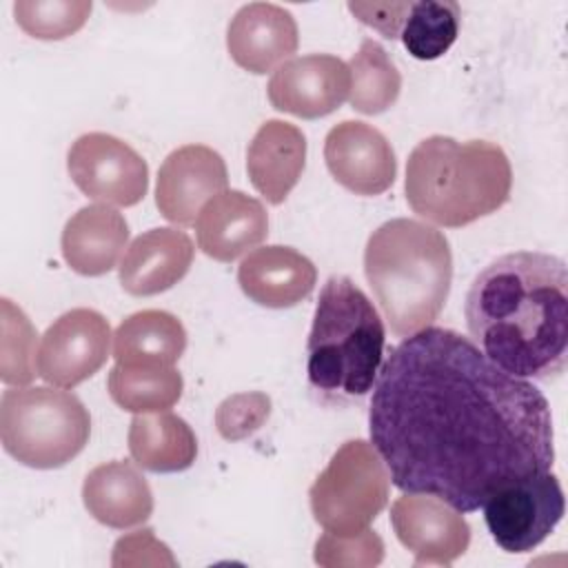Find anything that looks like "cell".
Listing matches in <instances>:
<instances>
[{
	"mask_svg": "<svg viewBox=\"0 0 568 568\" xmlns=\"http://www.w3.org/2000/svg\"><path fill=\"white\" fill-rule=\"evenodd\" d=\"M368 430L393 486L459 513L479 510L501 486L555 462L544 393L442 326L390 351L375 379Z\"/></svg>",
	"mask_w": 568,
	"mask_h": 568,
	"instance_id": "cell-1",
	"label": "cell"
},
{
	"mask_svg": "<svg viewBox=\"0 0 568 568\" xmlns=\"http://www.w3.org/2000/svg\"><path fill=\"white\" fill-rule=\"evenodd\" d=\"M479 351L515 377L555 379L566 368L568 271L561 257L515 251L490 262L466 295Z\"/></svg>",
	"mask_w": 568,
	"mask_h": 568,
	"instance_id": "cell-2",
	"label": "cell"
},
{
	"mask_svg": "<svg viewBox=\"0 0 568 568\" xmlns=\"http://www.w3.org/2000/svg\"><path fill=\"white\" fill-rule=\"evenodd\" d=\"M364 273L390 331L408 337L430 326L446 304L453 280L450 244L430 224L395 217L371 233Z\"/></svg>",
	"mask_w": 568,
	"mask_h": 568,
	"instance_id": "cell-3",
	"label": "cell"
},
{
	"mask_svg": "<svg viewBox=\"0 0 568 568\" xmlns=\"http://www.w3.org/2000/svg\"><path fill=\"white\" fill-rule=\"evenodd\" d=\"M513 169L504 149L488 140H422L406 162V202L424 220L459 229L501 209L510 197Z\"/></svg>",
	"mask_w": 568,
	"mask_h": 568,
	"instance_id": "cell-4",
	"label": "cell"
},
{
	"mask_svg": "<svg viewBox=\"0 0 568 568\" xmlns=\"http://www.w3.org/2000/svg\"><path fill=\"white\" fill-rule=\"evenodd\" d=\"M384 322L368 295L346 275L320 291L306 342L308 384L324 397L366 395L382 368Z\"/></svg>",
	"mask_w": 568,
	"mask_h": 568,
	"instance_id": "cell-5",
	"label": "cell"
},
{
	"mask_svg": "<svg viewBox=\"0 0 568 568\" xmlns=\"http://www.w3.org/2000/svg\"><path fill=\"white\" fill-rule=\"evenodd\" d=\"M91 417L78 395L49 386L7 388L0 399L4 450L29 468H60L82 453Z\"/></svg>",
	"mask_w": 568,
	"mask_h": 568,
	"instance_id": "cell-6",
	"label": "cell"
},
{
	"mask_svg": "<svg viewBox=\"0 0 568 568\" xmlns=\"http://www.w3.org/2000/svg\"><path fill=\"white\" fill-rule=\"evenodd\" d=\"M390 475L377 448L364 439L344 442L308 490L315 521L337 537L366 530L386 508Z\"/></svg>",
	"mask_w": 568,
	"mask_h": 568,
	"instance_id": "cell-7",
	"label": "cell"
},
{
	"mask_svg": "<svg viewBox=\"0 0 568 568\" xmlns=\"http://www.w3.org/2000/svg\"><path fill=\"white\" fill-rule=\"evenodd\" d=\"M484 508L486 526L506 552H530L561 521L564 490L550 470L515 479L495 490Z\"/></svg>",
	"mask_w": 568,
	"mask_h": 568,
	"instance_id": "cell-8",
	"label": "cell"
},
{
	"mask_svg": "<svg viewBox=\"0 0 568 568\" xmlns=\"http://www.w3.org/2000/svg\"><path fill=\"white\" fill-rule=\"evenodd\" d=\"M73 184L91 200L113 206L138 204L149 189V166L124 140L109 133L80 135L67 155Z\"/></svg>",
	"mask_w": 568,
	"mask_h": 568,
	"instance_id": "cell-9",
	"label": "cell"
},
{
	"mask_svg": "<svg viewBox=\"0 0 568 568\" xmlns=\"http://www.w3.org/2000/svg\"><path fill=\"white\" fill-rule=\"evenodd\" d=\"M111 328L93 308H71L42 335L36 355L38 375L58 388H73L95 375L109 357Z\"/></svg>",
	"mask_w": 568,
	"mask_h": 568,
	"instance_id": "cell-10",
	"label": "cell"
},
{
	"mask_svg": "<svg viewBox=\"0 0 568 568\" xmlns=\"http://www.w3.org/2000/svg\"><path fill=\"white\" fill-rule=\"evenodd\" d=\"M390 524L402 546L415 555V566H450L470 544V526L462 513L433 495L397 497Z\"/></svg>",
	"mask_w": 568,
	"mask_h": 568,
	"instance_id": "cell-11",
	"label": "cell"
},
{
	"mask_svg": "<svg viewBox=\"0 0 568 568\" xmlns=\"http://www.w3.org/2000/svg\"><path fill=\"white\" fill-rule=\"evenodd\" d=\"M268 100L277 111L315 120L348 98V64L328 53H308L282 62L268 80Z\"/></svg>",
	"mask_w": 568,
	"mask_h": 568,
	"instance_id": "cell-12",
	"label": "cell"
},
{
	"mask_svg": "<svg viewBox=\"0 0 568 568\" xmlns=\"http://www.w3.org/2000/svg\"><path fill=\"white\" fill-rule=\"evenodd\" d=\"M226 164L217 151L204 144H184L166 155L158 171L155 206L180 226L193 224L202 206L226 191Z\"/></svg>",
	"mask_w": 568,
	"mask_h": 568,
	"instance_id": "cell-13",
	"label": "cell"
},
{
	"mask_svg": "<svg viewBox=\"0 0 568 568\" xmlns=\"http://www.w3.org/2000/svg\"><path fill=\"white\" fill-rule=\"evenodd\" d=\"M331 175L357 195H379L395 182L397 160L386 135L359 120L335 124L324 140Z\"/></svg>",
	"mask_w": 568,
	"mask_h": 568,
	"instance_id": "cell-14",
	"label": "cell"
},
{
	"mask_svg": "<svg viewBox=\"0 0 568 568\" xmlns=\"http://www.w3.org/2000/svg\"><path fill=\"white\" fill-rule=\"evenodd\" d=\"M297 42L295 18L273 2L240 7L226 29V49L233 62L257 75L291 58Z\"/></svg>",
	"mask_w": 568,
	"mask_h": 568,
	"instance_id": "cell-15",
	"label": "cell"
},
{
	"mask_svg": "<svg viewBox=\"0 0 568 568\" xmlns=\"http://www.w3.org/2000/svg\"><path fill=\"white\" fill-rule=\"evenodd\" d=\"M268 235V215L260 200L242 191H222L211 197L197 220L195 237L204 255L233 262Z\"/></svg>",
	"mask_w": 568,
	"mask_h": 568,
	"instance_id": "cell-16",
	"label": "cell"
},
{
	"mask_svg": "<svg viewBox=\"0 0 568 568\" xmlns=\"http://www.w3.org/2000/svg\"><path fill=\"white\" fill-rule=\"evenodd\" d=\"M317 282L315 264L300 251L282 244L248 253L237 266L242 293L266 308H291L306 300Z\"/></svg>",
	"mask_w": 568,
	"mask_h": 568,
	"instance_id": "cell-17",
	"label": "cell"
},
{
	"mask_svg": "<svg viewBox=\"0 0 568 568\" xmlns=\"http://www.w3.org/2000/svg\"><path fill=\"white\" fill-rule=\"evenodd\" d=\"M193 253V242L184 231L151 229L129 244L120 262V284L135 297L158 295L189 273Z\"/></svg>",
	"mask_w": 568,
	"mask_h": 568,
	"instance_id": "cell-18",
	"label": "cell"
},
{
	"mask_svg": "<svg viewBox=\"0 0 568 568\" xmlns=\"http://www.w3.org/2000/svg\"><path fill=\"white\" fill-rule=\"evenodd\" d=\"M306 164L304 133L284 120H266L246 149L253 189L271 204H282L300 182Z\"/></svg>",
	"mask_w": 568,
	"mask_h": 568,
	"instance_id": "cell-19",
	"label": "cell"
},
{
	"mask_svg": "<svg viewBox=\"0 0 568 568\" xmlns=\"http://www.w3.org/2000/svg\"><path fill=\"white\" fill-rule=\"evenodd\" d=\"M129 242L124 215L109 204L82 206L64 224L60 248L71 271L98 277L109 273Z\"/></svg>",
	"mask_w": 568,
	"mask_h": 568,
	"instance_id": "cell-20",
	"label": "cell"
},
{
	"mask_svg": "<svg viewBox=\"0 0 568 568\" xmlns=\"http://www.w3.org/2000/svg\"><path fill=\"white\" fill-rule=\"evenodd\" d=\"M82 501L89 515L109 528H131L153 513V493L144 475L131 462L95 466L82 484Z\"/></svg>",
	"mask_w": 568,
	"mask_h": 568,
	"instance_id": "cell-21",
	"label": "cell"
},
{
	"mask_svg": "<svg viewBox=\"0 0 568 568\" xmlns=\"http://www.w3.org/2000/svg\"><path fill=\"white\" fill-rule=\"evenodd\" d=\"M129 453L144 470L180 473L193 466L197 439L191 426L173 413H138L129 426Z\"/></svg>",
	"mask_w": 568,
	"mask_h": 568,
	"instance_id": "cell-22",
	"label": "cell"
},
{
	"mask_svg": "<svg viewBox=\"0 0 568 568\" xmlns=\"http://www.w3.org/2000/svg\"><path fill=\"white\" fill-rule=\"evenodd\" d=\"M186 348L182 322L158 308L129 315L115 328L113 357L122 366H173Z\"/></svg>",
	"mask_w": 568,
	"mask_h": 568,
	"instance_id": "cell-23",
	"label": "cell"
},
{
	"mask_svg": "<svg viewBox=\"0 0 568 568\" xmlns=\"http://www.w3.org/2000/svg\"><path fill=\"white\" fill-rule=\"evenodd\" d=\"M111 399L129 413H160L178 404L184 379L173 366H122L109 371Z\"/></svg>",
	"mask_w": 568,
	"mask_h": 568,
	"instance_id": "cell-24",
	"label": "cell"
},
{
	"mask_svg": "<svg viewBox=\"0 0 568 568\" xmlns=\"http://www.w3.org/2000/svg\"><path fill=\"white\" fill-rule=\"evenodd\" d=\"M351 91L348 102L364 115H377L390 109L402 91V75L386 49L371 38H364L348 62Z\"/></svg>",
	"mask_w": 568,
	"mask_h": 568,
	"instance_id": "cell-25",
	"label": "cell"
},
{
	"mask_svg": "<svg viewBox=\"0 0 568 568\" xmlns=\"http://www.w3.org/2000/svg\"><path fill=\"white\" fill-rule=\"evenodd\" d=\"M462 9L453 0H419L410 2L402 27V42L417 60H437L444 55L459 31Z\"/></svg>",
	"mask_w": 568,
	"mask_h": 568,
	"instance_id": "cell-26",
	"label": "cell"
},
{
	"mask_svg": "<svg viewBox=\"0 0 568 568\" xmlns=\"http://www.w3.org/2000/svg\"><path fill=\"white\" fill-rule=\"evenodd\" d=\"M91 0H18L13 16L18 27L38 40H64L89 20Z\"/></svg>",
	"mask_w": 568,
	"mask_h": 568,
	"instance_id": "cell-27",
	"label": "cell"
},
{
	"mask_svg": "<svg viewBox=\"0 0 568 568\" xmlns=\"http://www.w3.org/2000/svg\"><path fill=\"white\" fill-rule=\"evenodd\" d=\"M36 331L29 317L11 304V300H2V382L4 384H29L36 375Z\"/></svg>",
	"mask_w": 568,
	"mask_h": 568,
	"instance_id": "cell-28",
	"label": "cell"
},
{
	"mask_svg": "<svg viewBox=\"0 0 568 568\" xmlns=\"http://www.w3.org/2000/svg\"><path fill=\"white\" fill-rule=\"evenodd\" d=\"M384 557V541L373 530L353 537L326 532L315 544V561L320 566H377Z\"/></svg>",
	"mask_w": 568,
	"mask_h": 568,
	"instance_id": "cell-29",
	"label": "cell"
},
{
	"mask_svg": "<svg viewBox=\"0 0 568 568\" xmlns=\"http://www.w3.org/2000/svg\"><path fill=\"white\" fill-rule=\"evenodd\" d=\"M271 415V399L264 393H237L226 397L215 410V426L217 433L229 439L237 442L253 435Z\"/></svg>",
	"mask_w": 568,
	"mask_h": 568,
	"instance_id": "cell-30",
	"label": "cell"
},
{
	"mask_svg": "<svg viewBox=\"0 0 568 568\" xmlns=\"http://www.w3.org/2000/svg\"><path fill=\"white\" fill-rule=\"evenodd\" d=\"M410 2H348V11L364 24L395 40L402 33Z\"/></svg>",
	"mask_w": 568,
	"mask_h": 568,
	"instance_id": "cell-31",
	"label": "cell"
}]
</instances>
